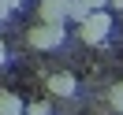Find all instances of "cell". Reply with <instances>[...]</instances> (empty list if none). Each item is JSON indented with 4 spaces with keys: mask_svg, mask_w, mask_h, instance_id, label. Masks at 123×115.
Returning <instances> with one entry per match:
<instances>
[{
    "mask_svg": "<svg viewBox=\"0 0 123 115\" xmlns=\"http://www.w3.org/2000/svg\"><path fill=\"white\" fill-rule=\"evenodd\" d=\"M67 41V26H49V22H34L26 30V45L34 52H56Z\"/></svg>",
    "mask_w": 123,
    "mask_h": 115,
    "instance_id": "obj_1",
    "label": "cell"
},
{
    "mask_svg": "<svg viewBox=\"0 0 123 115\" xmlns=\"http://www.w3.org/2000/svg\"><path fill=\"white\" fill-rule=\"evenodd\" d=\"M112 30H116L112 11H93V15L78 26V33H82L86 45H108V41H112Z\"/></svg>",
    "mask_w": 123,
    "mask_h": 115,
    "instance_id": "obj_2",
    "label": "cell"
},
{
    "mask_svg": "<svg viewBox=\"0 0 123 115\" xmlns=\"http://www.w3.org/2000/svg\"><path fill=\"white\" fill-rule=\"evenodd\" d=\"M49 93L52 97H60V100H75L78 97V78L71 74V71H56V74H49Z\"/></svg>",
    "mask_w": 123,
    "mask_h": 115,
    "instance_id": "obj_3",
    "label": "cell"
},
{
    "mask_svg": "<svg viewBox=\"0 0 123 115\" xmlns=\"http://www.w3.org/2000/svg\"><path fill=\"white\" fill-rule=\"evenodd\" d=\"M67 4L71 0H37V22L67 26Z\"/></svg>",
    "mask_w": 123,
    "mask_h": 115,
    "instance_id": "obj_4",
    "label": "cell"
},
{
    "mask_svg": "<svg viewBox=\"0 0 123 115\" xmlns=\"http://www.w3.org/2000/svg\"><path fill=\"white\" fill-rule=\"evenodd\" d=\"M0 115H26V104L19 93L11 89H0Z\"/></svg>",
    "mask_w": 123,
    "mask_h": 115,
    "instance_id": "obj_5",
    "label": "cell"
},
{
    "mask_svg": "<svg viewBox=\"0 0 123 115\" xmlns=\"http://www.w3.org/2000/svg\"><path fill=\"white\" fill-rule=\"evenodd\" d=\"M86 19H90V11H86L78 0H71V4H67V22H78V26H82Z\"/></svg>",
    "mask_w": 123,
    "mask_h": 115,
    "instance_id": "obj_6",
    "label": "cell"
},
{
    "mask_svg": "<svg viewBox=\"0 0 123 115\" xmlns=\"http://www.w3.org/2000/svg\"><path fill=\"white\" fill-rule=\"evenodd\" d=\"M108 104H112V111L123 115V82H112V89H108Z\"/></svg>",
    "mask_w": 123,
    "mask_h": 115,
    "instance_id": "obj_7",
    "label": "cell"
},
{
    "mask_svg": "<svg viewBox=\"0 0 123 115\" xmlns=\"http://www.w3.org/2000/svg\"><path fill=\"white\" fill-rule=\"evenodd\" d=\"M26 115H52V108H49V100H34V104H26Z\"/></svg>",
    "mask_w": 123,
    "mask_h": 115,
    "instance_id": "obj_8",
    "label": "cell"
},
{
    "mask_svg": "<svg viewBox=\"0 0 123 115\" xmlns=\"http://www.w3.org/2000/svg\"><path fill=\"white\" fill-rule=\"evenodd\" d=\"M78 4H82L90 15H93V11H108V0H78Z\"/></svg>",
    "mask_w": 123,
    "mask_h": 115,
    "instance_id": "obj_9",
    "label": "cell"
},
{
    "mask_svg": "<svg viewBox=\"0 0 123 115\" xmlns=\"http://www.w3.org/2000/svg\"><path fill=\"white\" fill-rule=\"evenodd\" d=\"M11 60V52H8V45H4V41H0V67H4V63Z\"/></svg>",
    "mask_w": 123,
    "mask_h": 115,
    "instance_id": "obj_10",
    "label": "cell"
},
{
    "mask_svg": "<svg viewBox=\"0 0 123 115\" xmlns=\"http://www.w3.org/2000/svg\"><path fill=\"white\" fill-rule=\"evenodd\" d=\"M108 8H112V11H123V0H108Z\"/></svg>",
    "mask_w": 123,
    "mask_h": 115,
    "instance_id": "obj_11",
    "label": "cell"
}]
</instances>
